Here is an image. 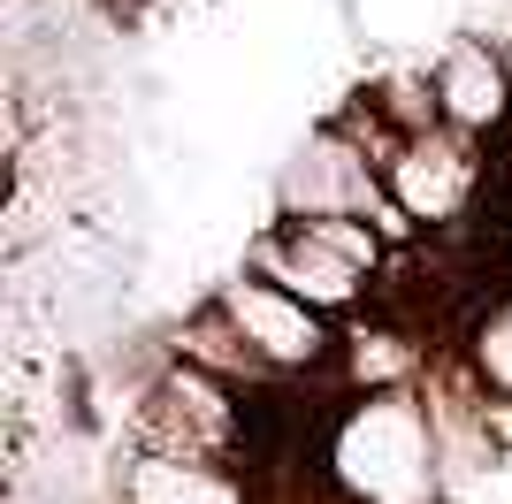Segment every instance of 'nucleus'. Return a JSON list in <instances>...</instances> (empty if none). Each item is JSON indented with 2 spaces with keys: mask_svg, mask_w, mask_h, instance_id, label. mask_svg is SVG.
Listing matches in <instances>:
<instances>
[{
  "mask_svg": "<svg viewBox=\"0 0 512 504\" xmlns=\"http://www.w3.org/2000/svg\"><path fill=\"white\" fill-rule=\"evenodd\" d=\"M383 184H390V207L421 237H451V230H467L482 214V199H490V146L451 123H428L390 153Z\"/></svg>",
  "mask_w": 512,
  "mask_h": 504,
  "instance_id": "20e7f679",
  "label": "nucleus"
},
{
  "mask_svg": "<svg viewBox=\"0 0 512 504\" xmlns=\"http://www.w3.org/2000/svg\"><path fill=\"white\" fill-rule=\"evenodd\" d=\"M321 482L344 504H436L444 497V451L428 390H360L329 413L321 436Z\"/></svg>",
  "mask_w": 512,
  "mask_h": 504,
  "instance_id": "f257e3e1",
  "label": "nucleus"
},
{
  "mask_svg": "<svg viewBox=\"0 0 512 504\" xmlns=\"http://www.w3.org/2000/svg\"><path fill=\"white\" fill-rule=\"evenodd\" d=\"M245 268H260V275H276L283 291H299L306 306H321L329 321H360V314H375V275L367 268H352L337 245H321L306 222H291V214H276L268 230L245 245Z\"/></svg>",
  "mask_w": 512,
  "mask_h": 504,
  "instance_id": "423d86ee",
  "label": "nucleus"
},
{
  "mask_svg": "<svg viewBox=\"0 0 512 504\" xmlns=\"http://www.w3.org/2000/svg\"><path fill=\"white\" fill-rule=\"evenodd\" d=\"M276 214H291V222H306V214H375L398 245H421V230L390 207V184H383V168H375V153H367L337 115L314 123V130H306V146L283 161Z\"/></svg>",
  "mask_w": 512,
  "mask_h": 504,
  "instance_id": "39448f33",
  "label": "nucleus"
},
{
  "mask_svg": "<svg viewBox=\"0 0 512 504\" xmlns=\"http://www.w3.org/2000/svg\"><path fill=\"white\" fill-rule=\"evenodd\" d=\"M428 375V344L413 329H398V321H344V344H337V375H329V390H344V398H360V390H406V382Z\"/></svg>",
  "mask_w": 512,
  "mask_h": 504,
  "instance_id": "1a4fd4ad",
  "label": "nucleus"
},
{
  "mask_svg": "<svg viewBox=\"0 0 512 504\" xmlns=\"http://www.w3.org/2000/svg\"><path fill=\"white\" fill-rule=\"evenodd\" d=\"M130 443H153V451H199V459H253V405L245 390L192 359H161L153 382L130 405Z\"/></svg>",
  "mask_w": 512,
  "mask_h": 504,
  "instance_id": "f03ea898",
  "label": "nucleus"
},
{
  "mask_svg": "<svg viewBox=\"0 0 512 504\" xmlns=\"http://www.w3.org/2000/svg\"><path fill=\"white\" fill-rule=\"evenodd\" d=\"M459 31L512 54V0H459Z\"/></svg>",
  "mask_w": 512,
  "mask_h": 504,
  "instance_id": "9b49d317",
  "label": "nucleus"
},
{
  "mask_svg": "<svg viewBox=\"0 0 512 504\" xmlns=\"http://www.w3.org/2000/svg\"><path fill=\"white\" fill-rule=\"evenodd\" d=\"M428 77H436V107H444L451 130H467V138H482V146H497V138H512V54L490 39H459L428 62Z\"/></svg>",
  "mask_w": 512,
  "mask_h": 504,
  "instance_id": "0eeeda50",
  "label": "nucleus"
},
{
  "mask_svg": "<svg viewBox=\"0 0 512 504\" xmlns=\"http://www.w3.org/2000/svg\"><path fill=\"white\" fill-rule=\"evenodd\" d=\"M115 504H260V489H253V474L237 459H199V451L130 443L123 474H115Z\"/></svg>",
  "mask_w": 512,
  "mask_h": 504,
  "instance_id": "6e6552de",
  "label": "nucleus"
},
{
  "mask_svg": "<svg viewBox=\"0 0 512 504\" xmlns=\"http://www.w3.org/2000/svg\"><path fill=\"white\" fill-rule=\"evenodd\" d=\"M474 420H482V436H490L497 459H512V398L505 390H474Z\"/></svg>",
  "mask_w": 512,
  "mask_h": 504,
  "instance_id": "f8f14e48",
  "label": "nucleus"
},
{
  "mask_svg": "<svg viewBox=\"0 0 512 504\" xmlns=\"http://www.w3.org/2000/svg\"><path fill=\"white\" fill-rule=\"evenodd\" d=\"M459 359H467V375L482 382V390H505L512 398V291H497L490 306H474Z\"/></svg>",
  "mask_w": 512,
  "mask_h": 504,
  "instance_id": "9d476101",
  "label": "nucleus"
},
{
  "mask_svg": "<svg viewBox=\"0 0 512 504\" xmlns=\"http://www.w3.org/2000/svg\"><path fill=\"white\" fill-rule=\"evenodd\" d=\"M214 306L260 359L268 375L291 390V382H329L337 375V344H344V321H329L321 306H306L299 291H283L276 275L260 268H237L230 283H214Z\"/></svg>",
  "mask_w": 512,
  "mask_h": 504,
  "instance_id": "7ed1b4c3",
  "label": "nucleus"
}]
</instances>
